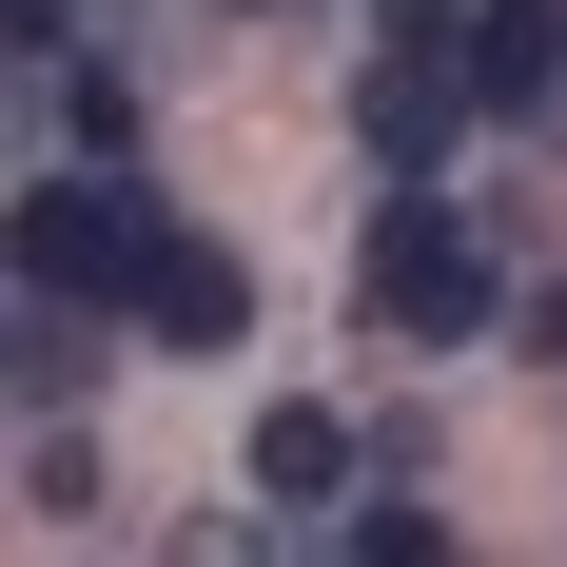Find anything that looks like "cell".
<instances>
[{
  "label": "cell",
  "instance_id": "7",
  "mask_svg": "<svg viewBox=\"0 0 567 567\" xmlns=\"http://www.w3.org/2000/svg\"><path fill=\"white\" fill-rule=\"evenodd\" d=\"M528 352H548V372H567V275H548V313H528Z\"/></svg>",
  "mask_w": 567,
  "mask_h": 567
},
{
  "label": "cell",
  "instance_id": "6",
  "mask_svg": "<svg viewBox=\"0 0 567 567\" xmlns=\"http://www.w3.org/2000/svg\"><path fill=\"white\" fill-rule=\"evenodd\" d=\"M255 489H293V509H313V489H352V411H255Z\"/></svg>",
  "mask_w": 567,
  "mask_h": 567
},
{
  "label": "cell",
  "instance_id": "4",
  "mask_svg": "<svg viewBox=\"0 0 567 567\" xmlns=\"http://www.w3.org/2000/svg\"><path fill=\"white\" fill-rule=\"evenodd\" d=\"M137 333H157V352H235V333H255V275H235L216 235H176L157 293H137Z\"/></svg>",
  "mask_w": 567,
  "mask_h": 567
},
{
  "label": "cell",
  "instance_id": "5",
  "mask_svg": "<svg viewBox=\"0 0 567 567\" xmlns=\"http://www.w3.org/2000/svg\"><path fill=\"white\" fill-rule=\"evenodd\" d=\"M470 99H489V117H567V20H548V0L470 40Z\"/></svg>",
  "mask_w": 567,
  "mask_h": 567
},
{
  "label": "cell",
  "instance_id": "2",
  "mask_svg": "<svg viewBox=\"0 0 567 567\" xmlns=\"http://www.w3.org/2000/svg\"><path fill=\"white\" fill-rule=\"evenodd\" d=\"M352 293H372V333H411V352L489 333V255H470V216H431V196H392V216H372Z\"/></svg>",
  "mask_w": 567,
  "mask_h": 567
},
{
  "label": "cell",
  "instance_id": "3",
  "mask_svg": "<svg viewBox=\"0 0 567 567\" xmlns=\"http://www.w3.org/2000/svg\"><path fill=\"white\" fill-rule=\"evenodd\" d=\"M451 99H470V59H392V40H372V79H352V137H372V176H431Z\"/></svg>",
  "mask_w": 567,
  "mask_h": 567
},
{
  "label": "cell",
  "instance_id": "1",
  "mask_svg": "<svg viewBox=\"0 0 567 567\" xmlns=\"http://www.w3.org/2000/svg\"><path fill=\"white\" fill-rule=\"evenodd\" d=\"M157 196H137V176H40V196H20V275L40 293H79V313H99V293H157Z\"/></svg>",
  "mask_w": 567,
  "mask_h": 567
}]
</instances>
